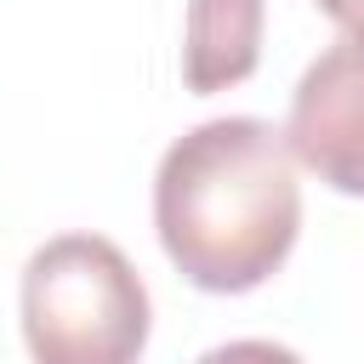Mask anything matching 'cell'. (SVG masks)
<instances>
[{"instance_id": "6da1fadb", "label": "cell", "mask_w": 364, "mask_h": 364, "mask_svg": "<svg viewBox=\"0 0 364 364\" xmlns=\"http://www.w3.org/2000/svg\"><path fill=\"white\" fill-rule=\"evenodd\" d=\"M154 228L188 284L210 296L267 284L301 233V182L284 131L228 114L176 136L154 171Z\"/></svg>"}, {"instance_id": "7a4b0ae2", "label": "cell", "mask_w": 364, "mask_h": 364, "mask_svg": "<svg viewBox=\"0 0 364 364\" xmlns=\"http://www.w3.org/2000/svg\"><path fill=\"white\" fill-rule=\"evenodd\" d=\"M154 307L125 250L102 233H57L23 267V341L40 364H131Z\"/></svg>"}, {"instance_id": "3957f363", "label": "cell", "mask_w": 364, "mask_h": 364, "mask_svg": "<svg viewBox=\"0 0 364 364\" xmlns=\"http://www.w3.org/2000/svg\"><path fill=\"white\" fill-rule=\"evenodd\" d=\"M284 142L324 188L364 199V34H341L290 91Z\"/></svg>"}, {"instance_id": "277c9868", "label": "cell", "mask_w": 364, "mask_h": 364, "mask_svg": "<svg viewBox=\"0 0 364 364\" xmlns=\"http://www.w3.org/2000/svg\"><path fill=\"white\" fill-rule=\"evenodd\" d=\"M262 0H188L182 23V85L210 97L256 74L262 63Z\"/></svg>"}, {"instance_id": "5b68a950", "label": "cell", "mask_w": 364, "mask_h": 364, "mask_svg": "<svg viewBox=\"0 0 364 364\" xmlns=\"http://www.w3.org/2000/svg\"><path fill=\"white\" fill-rule=\"evenodd\" d=\"M318 11H324L341 34H364V0H318Z\"/></svg>"}]
</instances>
